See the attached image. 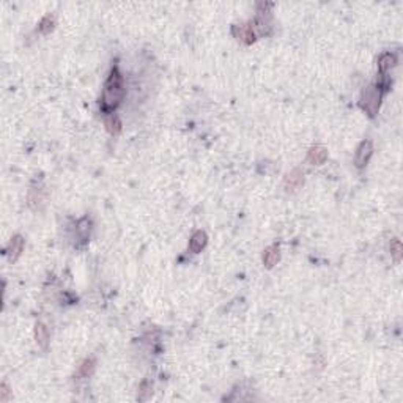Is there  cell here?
Segmentation results:
<instances>
[{
    "instance_id": "14",
    "label": "cell",
    "mask_w": 403,
    "mask_h": 403,
    "mask_svg": "<svg viewBox=\"0 0 403 403\" xmlns=\"http://www.w3.org/2000/svg\"><path fill=\"white\" fill-rule=\"evenodd\" d=\"M397 63V57L391 52H384L381 57L378 59V71L380 74H386L389 69L394 68Z\"/></svg>"
},
{
    "instance_id": "1",
    "label": "cell",
    "mask_w": 403,
    "mask_h": 403,
    "mask_svg": "<svg viewBox=\"0 0 403 403\" xmlns=\"http://www.w3.org/2000/svg\"><path fill=\"white\" fill-rule=\"evenodd\" d=\"M124 96V84H123V76L118 71V68L114 66L112 71L109 74V79L106 80L104 84V90H103V98H101V104L104 110H112L115 109Z\"/></svg>"
},
{
    "instance_id": "12",
    "label": "cell",
    "mask_w": 403,
    "mask_h": 403,
    "mask_svg": "<svg viewBox=\"0 0 403 403\" xmlns=\"http://www.w3.org/2000/svg\"><path fill=\"white\" fill-rule=\"evenodd\" d=\"M35 340L39 348L46 350L49 346V331L43 323H36L35 326Z\"/></svg>"
},
{
    "instance_id": "8",
    "label": "cell",
    "mask_w": 403,
    "mask_h": 403,
    "mask_svg": "<svg viewBox=\"0 0 403 403\" xmlns=\"http://www.w3.org/2000/svg\"><path fill=\"white\" fill-rule=\"evenodd\" d=\"M22 249H24V238L21 235H15L11 238V241H10V244H8V249H7V254H8V260L11 261V263H15L18 258H19V255H21V252H22Z\"/></svg>"
},
{
    "instance_id": "11",
    "label": "cell",
    "mask_w": 403,
    "mask_h": 403,
    "mask_svg": "<svg viewBox=\"0 0 403 403\" xmlns=\"http://www.w3.org/2000/svg\"><path fill=\"white\" fill-rule=\"evenodd\" d=\"M95 367H96V359H95L93 356L87 357V359L84 361V363H82V364L79 366V370H77V373H76L77 380H84V378L92 377L93 372H95Z\"/></svg>"
},
{
    "instance_id": "16",
    "label": "cell",
    "mask_w": 403,
    "mask_h": 403,
    "mask_svg": "<svg viewBox=\"0 0 403 403\" xmlns=\"http://www.w3.org/2000/svg\"><path fill=\"white\" fill-rule=\"evenodd\" d=\"M76 233H77V238L80 241H87L88 238V233H90V220L87 217L80 219L79 224H77V229H76Z\"/></svg>"
},
{
    "instance_id": "6",
    "label": "cell",
    "mask_w": 403,
    "mask_h": 403,
    "mask_svg": "<svg viewBox=\"0 0 403 403\" xmlns=\"http://www.w3.org/2000/svg\"><path fill=\"white\" fill-rule=\"evenodd\" d=\"M304 185V173L299 169L290 172L284 180V189L287 192H296Z\"/></svg>"
},
{
    "instance_id": "13",
    "label": "cell",
    "mask_w": 403,
    "mask_h": 403,
    "mask_svg": "<svg viewBox=\"0 0 403 403\" xmlns=\"http://www.w3.org/2000/svg\"><path fill=\"white\" fill-rule=\"evenodd\" d=\"M104 126L107 129V132L110 136H118L120 131H121V121L118 118V115L112 114V112H109L104 118Z\"/></svg>"
},
{
    "instance_id": "18",
    "label": "cell",
    "mask_w": 403,
    "mask_h": 403,
    "mask_svg": "<svg viewBox=\"0 0 403 403\" xmlns=\"http://www.w3.org/2000/svg\"><path fill=\"white\" fill-rule=\"evenodd\" d=\"M0 400L2 401H8L10 400V387L7 383H2L0 386Z\"/></svg>"
},
{
    "instance_id": "10",
    "label": "cell",
    "mask_w": 403,
    "mask_h": 403,
    "mask_svg": "<svg viewBox=\"0 0 403 403\" xmlns=\"http://www.w3.org/2000/svg\"><path fill=\"white\" fill-rule=\"evenodd\" d=\"M281 258V249L277 244H273L270 247L265 249V252H263V265L266 268H273L277 261Z\"/></svg>"
},
{
    "instance_id": "9",
    "label": "cell",
    "mask_w": 403,
    "mask_h": 403,
    "mask_svg": "<svg viewBox=\"0 0 403 403\" xmlns=\"http://www.w3.org/2000/svg\"><path fill=\"white\" fill-rule=\"evenodd\" d=\"M206 241H208V236H206L205 232H202V230L194 232V235L191 236V240H189V251L192 254H199L202 249L206 246Z\"/></svg>"
},
{
    "instance_id": "3",
    "label": "cell",
    "mask_w": 403,
    "mask_h": 403,
    "mask_svg": "<svg viewBox=\"0 0 403 403\" xmlns=\"http://www.w3.org/2000/svg\"><path fill=\"white\" fill-rule=\"evenodd\" d=\"M232 33L243 44H252L257 38L252 29V24H236L232 27Z\"/></svg>"
},
{
    "instance_id": "15",
    "label": "cell",
    "mask_w": 403,
    "mask_h": 403,
    "mask_svg": "<svg viewBox=\"0 0 403 403\" xmlns=\"http://www.w3.org/2000/svg\"><path fill=\"white\" fill-rule=\"evenodd\" d=\"M54 27H55V15H46L43 19L39 21V24H38V30L41 32V33H49V32H52L54 30Z\"/></svg>"
},
{
    "instance_id": "5",
    "label": "cell",
    "mask_w": 403,
    "mask_h": 403,
    "mask_svg": "<svg viewBox=\"0 0 403 403\" xmlns=\"http://www.w3.org/2000/svg\"><path fill=\"white\" fill-rule=\"evenodd\" d=\"M252 29H254V32H255L257 36H266V35H270V32L273 29V22H271L270 13H258L257 18L252 22Z\"/></svg>"
},
{
    "instance_id": "7",
    "label": "cell",
    "mask_w": 403,
    "mask_h": 403,
    "mask_svg": "<svg viewBox=\"0 0 403 403\" xmlns=\"http://www.w3.org/2000/svg\"><path fill=\"white\" fill-rule=\"evenodd\" d=\"M328 159V148L325 145H314L307 153V164L310 165H322Z\"/></svg>"
},
{
    "instance_id": "4",
    "label": "cell",
    "mask_w": 403,
    "mask_h": 403,
    "mask_svg": "<svg viewBox=\"0 0 403 403\" xmlns=\"http://www.w3.org/2000/svg\"><path fill=\"white\" fill-rule=\"evenodd\" d=\"M373 155V144L372 141H364L361 142L357 150H356V155H354V164L357 169H363L367 165L369 159L372 158Z\"/></svg>"
},
{
    "instance_id": "2",
    "label": "cell",
    "mask_w": 403,
    "mask_h": 403,
    "mask_svg": "<svg viewBox=\"0 0 403 403\" xmlns=\"http://www.w3.org/2000/svg\"><path fill=\"white\" fill-rule=\"evenodd\" d=\"M381 88H378L377 85H369L367 88H364L363 95H361V107H363L366 112L370 117H375L378 114V109L381 104Z\"/></svg>"
},
{
    "instance_id": "17",
    "label": "cell",
    "mask_w": 403,
    "mask_h": 403,
    "mask_svg": "<svg viewBox=\"0 0 403 403\" xmlns=\"http://www.w3.org/2000/svg\"><path fill=\"white\" fill-rule=\"evenodd\" d=\"M389 249H391V255L394 258V261L398 263L401 260V257H403V246H401L400 240L398 238H394L391 241V246H389Z\"/></svg>"
}]
</instances>
